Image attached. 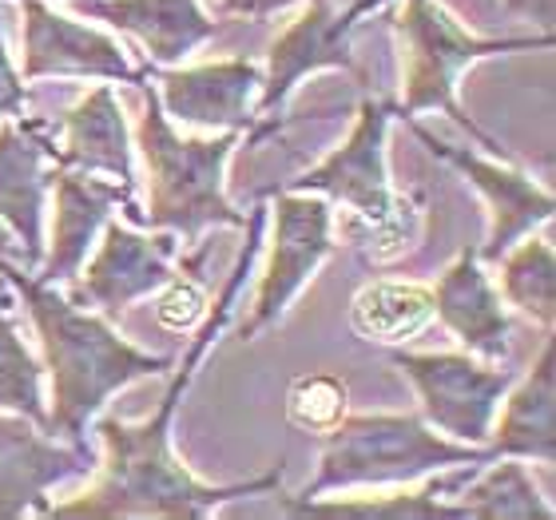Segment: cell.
<instances>
[{"label":"cell","mask_w":556,"mask_h":520,"mask_svg":"<svg viewBox=\"0 0 556 520\" xmlns=\"http://www.w3.org/2000/svg\"><path fill=\"white\" fill-rule=\"evenodd\" d=\"M346 402L350 393L338 378H330V373H302V378L290 382L287 417L294 429L323 437V433H330L346 417Z\"/></svg>","instance_id":"cell-26"},{"label":"cell","mask_w":556,"mask_h":520,"mask_svg":"<svg viewBox=\"0 0 556 520\" xmlns=\"http://www.w3.org/2000/svg\"><path fill=\"white\" fill-rule=\"evenodd\" d=\"M493 437V457H533L556 465V346L545 338L541 358L525 382L505 397V414Z\"/></svg>","instance_id":"cell-20"},{"label":"cell","mask_w":556,"mask_h":520,"mask_svg":"<svg viewBox=\"0 0 556 520\" xmlns=\"http://www.w3.org/2000/svg\"><path fill=\"white\" fill-rule=\"evenodd\" d=\"M318 473L299 497H323L354 485H409L417 477L441 473L453 465L497 461L493 449L457 445L429 429L417 414H354L323 433Z\"/></svg>","instance_id":"cell-4"},{"label":"cell","mask_w":556,"mask_h":520,"mask_svg":"<svg viewBox=\"0 0 556 520\" xmlns=\"http://www.w3.org/2000/svg\"><path fill=\"white\" fill-rule=\"evenodd\" d=\"M509 255V251H505ZM505 299L525 310L536 322L553 326L556 318V255L553 246L541 239H529L505 258V275H501Z\"/></svg>","instance_id":"cell-25"},{"label":"cell","mask_w":556,"mask_h":520,"mask_svg":"<svg viewBox=\"0 0 556 520\" xmlns=\"http://www.w3.org/2000/svg\"><path fill=\"white\" fill-rule=\"evenodd\" d=\"M290 4H299V0H223V9L235 12V16H247V21L263 24L267 16H275V12L290 9Z\"/></svg>","instance_id":"cell-30"},{"label":"cell","mask_w":556,"mask_h":520,"mask_svg":"<svg viewBox=\"0 0 556 520\" xmlns=\"http://www.w3.org/2000/svg\"><path fill=\"white\" fill-rule=\"evenodd\" d=\"M160 104L167 119H184L191 128H255V92L263 88V72L251 60H219L199 68L160 72Z\"/></svg>","instance_id":"cell-13"},{"label":"cell","mask_w":556,"mask_h":520,"mask_svg":"<svg viewBox=\"0 0 556 520\" xmlns=\"http://www.w3.org/2000/svg\"><path fill=\"white\" fill-rule=\"evenodd\" d=\"M433 314L450 326L453 338L465 350H473L489 362L509 358V314L501 310V294L481 270L477 246H465L457 263L438 278L433 290Z\"/></svg>","instance_id":"cell-18"},{"label":"cell","mask_w":556,"mask_h":520,"mask_svg":"<svg viewBox=\"0 0 556 520\" xmlns=\"http://www.w3.org/2000/svg\"><path fill=\"white\" fill-rule=\"evenodd\" d=\"M0 409L24 414L28 421L45 426L40 366L24 346L21 326H16V299H12L4 270H0Z\"/></svg>","instance_id":"cell-24"},{"label":"cell","mask_w":556,"mask_h":520,"mask_svg":"<svg viewBox=\"0 0 556 520\" xmlns=\"http://www.w3.org/2000/svg\"><path fill=\"white\" fill-rule=\"evenodd\" d=\"M263 219L267 211L255 207L251 211V223L247 227V246L239 263H235L227 287H223L215 310L203 318L199 334L191 338V350H187L184 366L175 370L172 385L160 397V409L155 417H148L143 426H128L119 417H100L96 421V433L104 441L108 461L104 473L96 481L92 493L68 500V505H56L48 509V517H92V520H119V517H163V520H199L207 517L215 505L235 497H255V493H278L282 485V461L275 469H267L263 477H251L243 485H207L175 461L172 453V417L184 402L187 385L195 378V366L203 362L215 338L223 334V326L231 318V306L239 302V290H243L251 266L258 255V234H263Z\"/></svg>","instance_id":"cell-1"},{"label":"cell","mask_w":556,"mask_h":520,"mask_svg":"<svg viewBox=\"0 0 556 520\" xmlns=\"http://www.w3.org/2000/svg\"><path fill=\"white\" fill-rule=\"evenodd\" d=\"M450 500H457L465 520H556V512L536 493V485L529 481L525 465H517V457H505L489 473L477 469Z\"/></svg>","instance_id":"cell-22"},{"label":"cell","mask_w":556,"mask_h":520,"mask_svg":"<svg viewBox=\"0 0 556 520\" xmlns=\"http://www.w3.org/2000/svg\"><path fill=\"white\" fill-rule=\"evenodd\" d=\"M409 124H414V136L429 148V155H438L441 163H450L453 172H462L465 179L485 195L489 239H485V246H477V258L497 263L521 234H529L533 227L553 219L556 199L548 187H541L536 179H529V175H521V172H509V167H501V163H493V160H481V155H473L469 148H453V143L433 136L426 124H417L414 116H409Z\"/></svg>","instance_id":"cell-10"},{"label":"cell","mask_w":556,"mask_h":520,"mask_svg":"<svg viewBox=\"0 0 556 520\" xmlns=\"http://www.w3.org/2000/svg\"><path fill=\"white\" fill-rule=\"evenodd\" d=\"M48 155H56V167L72 172H104L116 183L136 191V167H131V139L128 119L119 107L116 92L100 84L84 96L80 104L64 112L60 119H45Z\"/></svg>","instance_id":"cell-16"},{"label":"cell","mask_w":556,"mask_h":520,"mask_svg":"<svg viewBox=\"0 0 556 520\" xmlns=\"http://www.w3.org/2000/svg\"><path fill=\"white\" fill-rule=\"evenodd\" d=\"M481 465H453V473H441L438 481H426V489L417 493H394V497H342V500H323V497H282L278 512L290 517H346V520H465L457 500H450L457 489L477 473Z\"/></svg>","instance_id":"cell-21"},{"label":"cell","mask_w":556,"mask_h":520,"mask_svg":"<svg viewBox=\"0 0 556 520\" xmlns=\"http://www.w3.org/2000/svg\"><path fill=\"white\" fill-rule=\"evenodd\" d=\"M24 9V72L21 80L45 76H96V80L143 84L148 72H136L124 48L112 36L96 33L88 24L60 16L45 0H21Z\"/></svg>","instance_id":"cell-12"},{"label":"cell","mask_w":556,"mask_h":520,"mask_svg":"<svg viewBox=\"0 0 556 520\" xmlns=\"http://www.w3.org/2000/svg\"><path fill=\"white\" fill-rule=\"evenodd\" d=\"M397 36H402V56H406V96L397 104V116L409 119L417 112H445V116L465 128L485 151L513 160L509 151L501 148L497 139L481 131L473 116H465V107L457 104V76H462L473 60L493 56V52H529V48H553V33L536 36H517V40H481L469 36L462 24L453 21V12L438 0H406V9L397 12L394 21Z\"/></svg>","instance_id":"cell-5"},{"label":"cell","mask_w":556,"mask_h":520,"mask_svg":"<svg viewBox=\"0 0 556 520\" xmlns=\"http://www.w3.org/2000/svg\"><path fill=\"white\" fill-rule=\"evenodd\" d=\"M143 88V116H139V151L148 163L151 199L143 211V227L184 234L199 243L203 227H243L247 215L223 199V167L239 148L243 131H227L219 139H187L172 128L155 88Z\"/></svg>","instance_id":"cell-3"},{"label":"cell","mask_w":556,"mask_h":520,"mask_svg":"<svg viewBox=\"0 0 556 520\" xmlns=\"http://www.w3.org/2000/svg\"><path fill=\"white\" fill-rule=\"evenodd\" d=\"M167 294H163V302L155 306V318H160V326H167V330H191V326L199 322V314H203V294H199V287L191 282V278H175L167 282Z\"/></svg>","instance_id":"cell-27"},{"label":"cell","mask_w":556,"mask_h":520,"mask_svg":"<svg viewBox=\"0 0 556 520\" xmlns=\"http://www.w3.org/2000/svg\"><path fill=\"white\" fill-rule=\"evenodd\" d=\"M378 4H386V0H354L346 12H334L326 0H306V12L270 45L267 76H263V88H258L263 96H258V107H255L258 124L251 131V143H258L263 136L275 131V112L287 104L294 84L306 80L311 72H323V68L358 72L350 36H354L362 16L374 12Z\"/></svg>","instance_id":"cell-7"},{"label":"cell","mask_w":556,"mask_h":520,"mask_svg":"<svg viewBox=\"0 0 556 520\" xmlns=\"http://www.w3.org/2000/svg\"><path fill=\"white\" fill-rule=\"evenodd\" d=\"M505 12H509V16H521V21L541 24V33H553L556 0H505Z\"/></svg>","instance_id":"cell-29"},{"label":"cell","mask_w":556,"mask_h":520,"mask_svg":"<svg viewBox=\"0 0 556 520\" xmlns=\"http://www.w3.org/2000/svg\"><path fill=\"white\" fill-rule=\"evenodd\" d=\"M24 112V80L12 68L9 52H4V36H0V119H16Z\"/></svg>","instance_id":"cell-28"},{"label":"cell","mask_w":556,"mask_h":520,"mask_svg":"<svg viewBox=\"0 0 556 520\" xmlns=\"http://www.w3.org/2000/svg\"><path fill=\"white\" fill-rule=\"evenodd\" d=\"M175 246H179V239L172 231L143 239L124 223H104V243L84 270L80 299L100 306L108 318H116L131 302L148 299L172 282L167 258L175 255Z\"/></svg>","instance_id":"cell-15"},{"label":"cell","mask_w":556,"mask_h":520,"mask_svg":"<svg viewBox=\"0 0 556 520\" xmlns=\"http://www.w3.org/2000/svg\"><path fill=\"white\" fill-rule=\"evenodd\" d=\"M52 187H56V223H52V243H48V258H40V282H64L80 270L88 258V246L108 223L112 207H124L128 223L143 227V211L136 207L131 187L124 183H104V179H88V175L72 172V167H56L52 172Z\"/></svg>","instance_id":"cell-14"},{"label":"cell","mask_w":556,"mask_h":520,"mask_svg":"<svg viewBox=\"0 0 556 520\" xmlns=\"http://www.w3.org/2000/svg\"><path fill=\"white\" fill-rule=\"evenodd\" d=\"M0 270L21 290L24 306L40 330V342H45V358L52 370V414H45L48 433L84 441L88 421L104 409L112 393L136 378L172 370V358L143 354L139 346L124 342L108 326V318L76 310L48 282L28 278V270H16V266H0Z\"/></svg>","instance_id":"cell-2"},{"label":"cell","mask_w":556,"mask_h":520,"mask_svg":"<svg viewBox=\"0 0 556 520\" xmlns=\"http://www.w3.org/2000/svg\"><path fill=\"white\" fill-rule=\"evenodd\" d=\"M394 116L397 100H362L358 124L346 143L282 187V191H323L346 203L362 223H370V231L378 234V246L370 251L374 263H390L414 234V207L397 199L386 179V128Z\"/></svg>","instance_id":"cell-6"},{"label":"cell","mask_w":556,"mask_h":520,"mask_svg":"<svg viewBox=\"0 0 556 520\" xmlns=\"http://www.w3.org/2000/svg\"><path fill=\"white\" fill-rule=\"evenodd\" d=\"M48 131L40 119H4L0 124V219L9 223L12 234L24 246V270L33 275L45 243H40V219H45V191L52 187V175H45Z\"/></svg>","instance_id":"cell-17"},{"label":"cell","mask_w":556,"mask_h":520,"mask_svg":"<svg viewBox=\"0 0 556 520\" xmlns=\"http://www.w3.org/2000/svg\"><path fill=\"white\" fill-rule=\"evenodd\" d=\"M275 195V234H270V263L258 278L255 310L243 322L239 338L251 342L267 326H275L287 310V302L299 294L311 275L334 255L330 239V203L302 191H267Z\"/></svg>","instance_id":"cell-8"},{"label":"cell","mask_w":556,"mask_h":520,"mask_svg":"<svg viewBox=\"0 0 556 520\" xmlns=\"http://www.w3.org/2000/svg\"><path fill=\"white\" fill-rule=\"evenodd\" d=\"M96 469V457L84 441L56 445L24 414H0V520L16 517H48L45 493L68 477H88Z\"/></svg>","instance_id":"cell-11"},{"label":"cell","mask_w":556,"mask_h":520,"mask_svg":"<svg viewBox=\"0 0 556 520\" xmlns=\"http://www.w3.org/2000/svg\"><path fill=\"white\" fill-rule=\"evenodd\" d=\"M72 9L136 36L155 64L191 56L203 40L215 36V21L203 16L199 0H76Z\"/></svg>","instance_id":"cell-19"},{"label":"cell","mask_w":556,"mask_h":520,"mask_svg":"<svg viewBox=\"0 0 556 520\" xmlns=\"http://www.w3.org/2000/svg\"><path fill=\"white\" fill-rule=\"evenodd\" d=\"M433 318V290L378 278L350 306V326L366 342H406Z\"/></svg>","instance_id":"cell-23"},{"label":"cell","mask_w":556,"mask_h":520,"mask_svg":"<svg viewBox=\"0 0 556 520\" xmlns=\"http://www.w3.org/2000/svg\"><path fill=\"white\" fill-rule=\"evenodd\" d=\"M390 362L417 385L429 426L445 429L450 437L465 441V445L489 441L497 402L513 385V370H489L469 354H406V350H390Z\"/></svg>","instance_id":"cell-9"},{"label":"cell","mask_w":556,"mask_h":520,"mask_svg":"<svg viewBox=\"0 0 556 520\" xmlns=\"http://www.w3.org/2000/svg\"><path fill=\"white\" fill-rule=\"evenodd\" d=\"M12 251H16V243H12L9 227H4V223H0V258H4V255H12Z\"/></svg>","instance_id":"cell-31"}]
</instances>
